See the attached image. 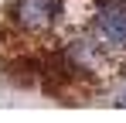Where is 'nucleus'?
Here are the masks:
<instances>
[{"label": "nucleus", "mask_w": 126, "mask_h": 123, "mask_svg": "<svg viewBox=\"0 0 126 123\" xmlns=\"http://www.w3.org/2000/svg\"><path fill=\"white\" fill-rule=\"evenodd\" d=\"M65 3L68 0H14V7H10V17L14 24L27 31V34H44V31H51L58 17H62Z\"/></svg>", "instance_id": "obj_1"}, {"label": "nucleus", "mask_w": 126, "mask_h": 123, "mask_svg": "<svg viewBox=\"0 0 126 123\" xmlns=\"http://www.w3.org/2000/svg\"><path fill=\"white\" fill-rule=\"evenodd\" d=\"M95 38L106 48L126 51V0H95Z\"/></svg>", "instance_id": "obj_2"}]
</instances>
